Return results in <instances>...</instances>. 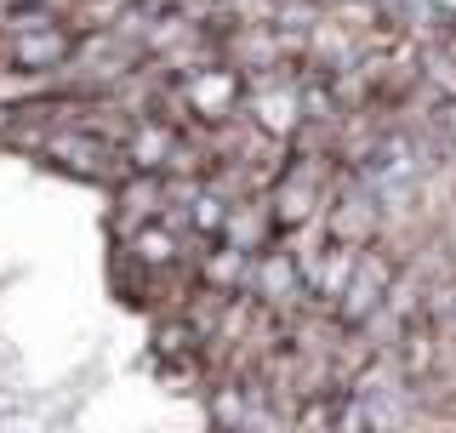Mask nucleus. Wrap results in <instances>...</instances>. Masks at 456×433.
<instances>
[{
  "mask_svg": "<svg viewBox=\"0 0 456 433\" xmlns=\"http://www.w3.org/2000/svg\"><path fill=\"white\" fill-rule=\"evenodd\" d=\"M52 149L57 154H63V149H86V137H57ZM75 171H103V154H75Z\"/></svg>",
  "mask_w": 456,
  "mask_h": 433,
  "instance_id": "4",
  "label": "nucleus"
},
{
  "mask_svg": "<svg viewBox=\"0 0 456 433\" xmlns=\"http://www.w3.org/2000/svg\"><path fill=\"white\" fill-rule=\"evenodd\" d=\"M63 52H69V35H57V29L18 40V63H28V69H46V63H57Z\"/></svg>",
  "mask_w": 456,
  "mask_h": 433,
  "instance_id": "3",
  "label": "nucleus"
},
{
  "mask_svg": "<svg viewBox=\"0 0 456 433\" xmlns=\"http://www.w3.org/2000/svg\"><path fill=\"white\" fill-rule=\"evenodd\" d=\"M234 75H223V69H206V75H194L189 80V103H194V114H206V120H217V114H228L234 109Z\"/></svg>",
  "mask_w": 456,
  "mask_h": 433,
  "instance_id": "2",
  "label": "nucleus"
},
{
  "mask_svg": "<svg viewBox=\"0 0 456 433\" xmlns=\"http://www.w3.org/2000/svg\"><path fill=\"white\" fill-rule=\"evenodd\" d=\"M388 280H394V263L382 251H360L348 263V274H342V297H337V314L342 325H360L377 314V302L388 297Z\"/></svg>",
  "mask_w": 456,
  "mask_h": 433,
  "instance_id": "1",
  "label": "nucleus"
}]
</instances>
